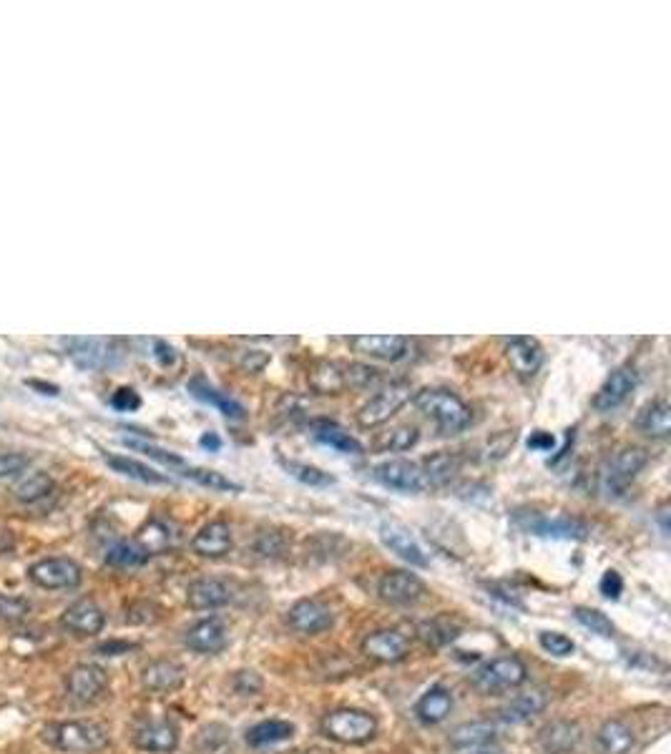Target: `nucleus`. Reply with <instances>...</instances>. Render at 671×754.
<instances>
[{"instance_id": "obj_1", "label": "nucleus", "mask_w": 671, "mask_h": 754, "mask_svg": "<svg viewBox=\"0 0 671 754\" xmlns=\"http://www.w3.org/2000/svg\"><path fill=\"white\" fill-rule=\"evenodd\" d=\"M382 380V372L372 365L347 360H320L310 370V388L317 395H342L347 390H365Z\"/></svg>"}, {"instance_id": "obj_2", "label": "nucleus", "mask_w": 671, "mask_h": 754, "mask_svg": "<svg viewBox=\"0 0 671 754\" xmlns=\"http://www.w3.org/2000/svg\"><path fill=\"white\" fill-rule=\"evenodd\" d=\"M415 408L433 420L440 435H458L473 423V413L455 393L445 388H425L415 393Z\"/></svg>"}, {"instance_id": "obj_3", "label": "nucleus", "mask_w": 671, "mask_h": 754, "mask_svg": "<svg viewBox=\"0 0 671 754\" xmlns=\"http://www.w3.org/2000/svg\"><path fill=\"white\" fill-rule=\"evenodd\" d=\"M43 742L51 744L58 752L68 754H91L101 752L109 744L106 727L86 719H73V722H51L43 727Z\"/></svg>"}, {"instance_id": "obj_4", "label": "nucleus", "mask_w": 671, "mask_h": 754, "mask_svg": "<svg viewBox=\"0 0 671 754\" xmlns=\"http://www.w3.org/2000/svg\"><path fill=\"white\" fill-rule=\"evenodd\" d=\"M513 523L528 536L558 538V541H584L589 536V526L576 516L566 513H543L536 508H518L513 511Z\"/></svg>"}, {"instance_id": "obj_5", "label": "nucleus", "mask_w": 671, "mask_h": 754, "mask_svg": "<svg viewBox=\"0 0 671 754\" xmlns=\"http://www.w3.org/2000/svg\"><path fill=\"white\" fill-rule=\"evenodd\" d=\"M322 734L337 744H367L377 734V719L365 709L342 707L325 714L320 722Z\"/></svg>"}, {"instance_id": "obj_6", "label": "nucleus", "mask_w": 671, "mask_h": 754, "mask_svg": "<svg viewBox=\"0 0 671 754\" xmlns=\"http://www.w3.org/2000/svg\"><path fill=\"white\" fill-rule=\"evenodd\" d=\"M528 679L526 664L518 659V656H496L491 662H486L483 667H478L470 677V684L481 694H501L511 692V689L523 687Z\"/></svg>"}, {"instance_id": "obj_7", "label": "nucleus", "mask_w": 671, "mask_h": 754, "mask_svg": "<svg viewBox=\"0 0 671 754\" xmlns=\"http://www.w3.org/2000/svg\"><path fill=\"white\" fill-rule=\"evenodd\" d=\"M649 463V453L639 445H626V448L616 450L614 458L601 470V488L609 496H621L629 488V483L639 476L641 470Z\"/></svg>"}, {"instance_id": "obj_8", "label": "nucleus", "mask_w": 671, "mask_h": 754, "mask_svg": "<svg viewBox=\"0 0 671 754\" xmlns=\"http://www.w3.org/2000/svg\"><path fill=\"white\" fill-rule=\"evenodd\" d=\"M28 579L33 586L46 591H68L78 589L83 581V571L73 558L51 556L28 566Z\"/></svg>"}, {"instance_id": "obj_9", "label": "nucleus", "mask_w": 671, "mask_h": 754, "mask_svg": "<svg viewBox=\"0 0 671 754\" xmlns=\"http://www.w3.org/2000/svg\"><path fill=\"white\" fill-rule=\"evenodd\" d=\"M410 398H413V388H410L408 383H403V380L390 383L388 388H382L380 393L372 395V398L357 410V423H360L362 428L385 425Z\"/></svg>"}, {"instance_id": "obj_10", "label": "nucleus", "mask_w": 671, "mask_h": 754, "mask_svg": "<svg viewBox=\"0 0 671 754\" xmlns=\"http://www.w3.org/2000/svg\"><path fill=\"white\" fill-rule=\"evenodd\" d=\"M372 478H375L380 486L400 493H423L425 488H428V481H425L420 463H413V460L405 458H390L377 463L375 468H372Z\"/></svg>"}, {"instance_id": "obj_11", "label": "nucleus", "mask_w": 671, "mask_h": 754, "mask_svg": "<svg viewBox=\"0 0 671 754\" xmlns=\"http://www.w3.org/2000/svg\"><path fill=\"white\" fill-rule=\"evenodd\" d=\"M66 347L71 360L86 370H104L119 362V347L109 337H73Z\"/></svg>"}, {"instance_id": "obj_12", "label": "nucleus", "mask_w": 671, "mask_h": 754, "mask_svg": "<svg viewBox=\"0 0 671 754\" xmlns=\"http://www.w3.org/2000/svg\"><path fill=\"white\" fill-rule=\"evenodd\" d=\"M109 687V674L99 664H76L66 674V694L76 704H93Z\"/></svg>"}, {"instance_id": "obj_13", "label": "nucleus", "mask_w": 671, "mask_h": 754, "mask_svg": "<svg viewBox=\"0 0 671 754\" xmlns=\"http://www.w3.org/2000/svg\"><path fill=\"white\" fill-rule=\"evenodd\" d=\"M636 383H639V377H636L634 367H616V370L606 377L604 385L596 390L591 405H594L596 413H611V410L621 408V405L629 400V395L636 390Z\"/></svg>"}, {"instance_id": "obj_14", "label": "nucleus", "mask_w": 671, "mask_h": 754, "mask_svg": "<svg viewBox=\"0 0 671 754\" xmlns=\"http://www.w3.org/2000/svg\"><path fill=\"white\" fill-rule=\"evenodd\" d=\"M362 654L372 662L398 664L410 654V641L398 629H377L362 639Z\"/></svg>"}, {"instance_id": "obj_15", "label": "nucleus", "mask_w": 671, "mask_h": 754, "mask_svg": "<svg viewBox=\"0 0 671 754\" xmlns=\"http://www.w3.org/2000/svg\"><path fill=\"white\" fill-rule=\"evenodd\" d=\"M377 596L390 606H410L425 596V584L410 571H388L377 581Z\"/></svg>"}, {"instance_id": "obj_16", "label": "nucleus", "mask_w": 671, "mask_h": 754, "mask_svg": "<svg viewBox=\"0 0 671 754\" xmlns=\"http://www.w3.org/2000/svg\"><path fill=\"white\" fill-rule=\"evenodd\" d=\"M61 626L73 636H99L106 626V614L96 601L81 599L63 611Z\"/></svg>"}, {"instance_id": "obj_17", "label": "nucleus", "mask_w": 671, "mask_h": 754, "mask_svg": "<svg viewBox=\"0 0 671 754\" xmlns=\"http://www.w3.org/2000/svg\"><path fill=\"white\" fill-rule=\"evenodd\" d=\"M287 624L292 631L305 636H317L322 631L332 629L335 619H332V611L325 604H320L317 599H302L287 611Z\"/></svg>"}, {"instance_id": "obj_18", "label": "nucleus", "mask_w": 671, "mask_h": 754, "mask_svg": "<svg viewBox=\"0 0 671 754\" xmlns=\"http://www.w3.org/2000/svg\"><path fill=\"white\" fill-rule=\"evenodd\" d=\"M380 541L385 543V548L395 553L398 558H403L410 566H418V569H428V553L423 551V546L418 543V538L408 531L400 523H382L380 526Z\"/></svg>"}, {"instance_id": "obj_19", "label": "nucleus", "mask_w": 671, "mask_h": 754, "mask_svg": "<svg viewBox=\"0 0 671 754\" xmlns=\"http://www.w3.org/2000/svg\"><path fill=\"white\" fill-rule=\"evenodd\" d=\"M352 350L360 355L375 357V360L398 362L405 360L410 352V340L400 335H357L350 340Z\"/></svg>"}, {"instance_id": "obj_20", "label": "nucleus", "mask_w": 671, "mask_h": 754, "mask_svg": "<svg viewBox=\"0 0 671 754\" xmlns=\"http://www.w3.org/2000/svg\"><path fill=\"white\" fill-rule=\"evenodd\" d=\"M227 641V626L217 616L197 621L184 634V644L197 654H219V651L227 649Z\"/></svg>"}, {"instance_id": "obj_21", "label": "nucleus", "mask_w": 671, "mask_h": 754, "mask_svg": "<svg viewBox=\"0 0 671 754\" xmlns=\"http://www.w3.org/2000/svg\"><path fill=\"white\" fill-rule=\"evenodd\" d=\"M184 679L186 674L181 664L171 662V659H156L141 672V687L149 694H159L161 697V694H171L184 687Z\"/></svg>"}, {"instance_id": "obj_22", "label": "nucleus", "mask_w": 671, "mask_h": 754, "mask_svg": "<svg viewBox=\"0 0 671 754\" xmlns=\"http://www.w3.org/2000/svg\"><path fill=\"white\" fill-rule=\"evenodd\" d=\"M232 599V591L224 584L222 579H214V576H202V579L191 581L189 589H186V604L194 611H212L222 609Z\"/></svg>"}, {"instance_id": "obj_23", "label": "nucleus", "mask_w": 671, "mask_h": 754, "mask_svg": "<svg viewBox=\"0 0 671 754\" xmlns=\"http://www.w3.org/2000/svg\"><path fill=\"white\" fill-rule=\"evenodd\" d=\"M134 744L141 752L169 754L179 747V729L171 722H146L136 727Z\"/></svg>"}, {"instance_id": "obj_24", "label": "nucleus", "mask_w": 671, "mask_h": 754, "mask_svg": "<svg viewBox=\"0 0 671 754\" xmlns=\"http://www.w3.org/2000/svg\"><path fill=\"white\" fill-rule=\"evenodd\" d=\"M232 528L224 521H212L191 538V551L202 558H222L232 551Z\"/></svg>"}, {"instance_id": "obj_25", "label": "nucleus", "mask_w": 671, "mask_h": 754, "mask_svg": "<svg viewBox=\"0 0 671 754\" xmlns=\"http://www.w3.org/2000/svg\"><path fill=\"white\" fill-rule=\"evenodd\" d=\"M310 435L320 445H325V448L335 450V453H342V455H362L360 440H357L355 435L347 433V430L342 428L340 423H335V420H327V418L312 420V423H310Z\"/></svg>"}, {"instance_id": "obj_26", "label": "nucleus", "mask_w": 671, "mask_h": 754, "mask_svg": "<svg viewBox=\"0 0 671 754\" xmlns=\"http://www.w3.org/2000/svg\"><path fill=\"white\" fill-rule=\"evenodd\" d=\"M506 357L518 375L531 377L541 370L543 347L536 337H511L506 340Z\"/></svg>"}, {"instance_id": "obj_27", "label": "nucleus", "mask_w": 671, "mask_h": 754, "mask_svg": "<svg viewBox=\"0 0 671 754\" xmlns=\"http://www.w3.org/2000/svg\"><path fill=\"white\" fill-rule=\"evenodd\" d=\"M546 709V694L541 689H526V692H518L498 709V719L508 724H523L528 719L538 717V714Z\"/></svg>"}, {"instance_id": "obj_28", "label": "nucleus", "mask_w": 671, "mask_h": 754, "mask_svg": "<svg viewBox=\"0 0 671 754\" xmlns=\"http://www.w3.org/2000/svg\"><path fill=\"white\" fill-rule=\"evenodd\" d=\"M634 425L641 435H646V438H654V440L669 438V433H671L669 400L656 398V400H651V403H646L644 408L639 410V415H636Z\"/></svg>"}, {"instance_id": "obj_29", "label": "nucleus", "mask_w": 671, "mask_h": 754, "mask_svg": "<svg viewBox=\"0 0 671 754\" xmlns=\"http://www.w3.org/2000/svg\"><path fill=\"white\" fill-rule=\"evenodd\" d=\"M543 754H571L581 742V727L576 722H551L538 734Z\"/></svg>"}, {"instance_id": "obj_30", "label": "nucleus", "mask_w": 671, "mask_h": 754, "mask_svg": "<svg viewBox=\"0 0 671 754\" xmlns=\"http://www.w3.org/2000/svg\"><path fill=\"white\" fill-rule=\"evenodd\" d=\"M189 393L194 395L197 400H202V403L217 408L219 413L224 415V418L242 420L244 413H247L239 400H234L229 393H222V390H217L212 383H207V380H204V377H199V375L191 377V380H189Z\"/></svg>"}, {"instance_id": "obj_31", "label": "nucleus", "mask_w": 671, "mask_h": 754, "mask_svg": "<svg viewBox=\"0 0 671 754\" xmlns=\"http://www.w3.org/2000/svg\"><path fill=\"white\" fill-rule=\"evenodd\" d=\"M136 543L146 551V556H154V553L169 551L176 543V531L169 521L164 518H149L144 526L136 533Z\"/></svg>"}, {"instance_id": "obj_32", "label": "nucleus", "mask_w": 671, "mask_h": 754, "mask_svg": "<svg viewBox=\"0 0 671 754\" xmlns=\"http://www.w3.org/2000/svg\"><path fill=\"white\" fill-rule=\"evenodd\" d=\"M450 709H453V694L445 687H430L423 697L415 704V714L423 724H440L448 719Z\"/></svg>"}, {"instance_id": "obj_33", "label": "nucleus", "mask_w": 671, "mask_h": 754, "mask_svg": "<svg viewBox=\"0 0 671 754\" xmlns=\"http://www.w3.org/2000/svg\"><path fill=\"white\" fill-rule=\"evenodd\" d=\"M596 742L604 754H629L634 747V732L621 719H609L596 732Z\"/></svg>"}, {"instance_id": "obj_34", "label": "nucleus", "mask_w": 671, "mask_h": 754, "mask_svg": "<svg viewBox=\"0 0 671 754\" xmlns=\"http://www.w3.org/2000/svg\"><path fill=\"white\" fill-rule=\"evenodd\" d=\"M106 463H109V468H114L116 473H121V476L131 478V481L146 483V486H166V483H171L164 473L149 468V465H144L141 460L129 458V455H106Z\"/></svg>"}, {"instance_id": "obj_35", "label": "nucleus", "mask_w": 671, "mask_h": 754, "mask_svg": "<svg viewBox=\"0 0 671 754\" xmlns=\"http://www.w3.org/2000/svg\"><path fill=\"white\" fill-rule=\"evenodd\" d=\"M420 468H423V476L425 481H428V488H440L445 486V483H450L455 478V473L460 470V458L455 453H445V450H440V453H433L428 455V458L420 463Z\"/></svg>"}, {"instance_id": "obj_36", "label": "nucleus", "mask_w": 671, "mask_h": 754, "mask_svg": "<svg viewBox=\"0 0 671 754\" xmlns=\"http://www.w3.org/2000/svg\"><path fill=\"white\" fill-rule=\"evenodd\" d=\"M450 744L455 749H478L496 739V724L493 722H465L450 732Z\"/></svg>"}, {"instance_id": "obj_37", "label": "nucleus", "mask_w": 671, "mask_h": 754, "mask_svg": "<svg viewBox=\"0 0 671 754\" xmlns=\"http://www.w3.org/2000/svg\"><path fill=\"white\" fill-rule=\"evenodd\" d=\"M460 634V624L448 614H440L435 619L423 621L418 626V636L423 639L425 646H433V649H440V646H448L450 641L458 639Z\"/></svg>"}, {"instance_id": "obj_38", "label": "nucleus", "mask_w": 671, "mask_h": 754, "mask_svg": "<svg viewBox=\"0 0 671 754\" xmlns=\"http://www.w3.org/2000/svg\"><path fill=\"white\" fill-rule=\"evenodd\" d=\"M295 734V724L284 722V719H267V722L254 724L247 732L249 747H267V744L287 742Z\"/></svg>"}, {"instance_id": "obj_39", "label": "nucleus", "mask_w": 671, "mask_h": 754, "mask_svg": "<svg viewBox=\"0 0 671 754\" xmlns=\"http://www.w3.org/2000/svg\"><path fill=\"white\" fill-rule=\"evenodd\" d=\"M53 491H56V481L48 476L46 470H38V473H31V476L23 478L13 493H16V501L31 506V503H38L51 496Z\"/></svg>"}, {"instance_id": "obj_40", "label": "nucleus", "mask_w": 671, "mask_h": 754, "mask_svg": "<svg viewBox=\"0 0 671 754\" xmlns=\"http://www.w3.org/2000/svg\"><path fill=\"white\" fill-rule=\"evenodd\" d=\"M146 561L149 556L136 541H119L106 551V563L114 569H136V566H144Z\"/></svg>"}, {"instance_id": "obj_41", "label": "nucleus", "mask_w": 671, "mask_h": 754, "mask_svg": "<svg viewBox=\"0 0 671 754\" xmlns=\"http://www.w3.org/2000/svg\"><path fill=\"white\" fill-rule=\"evenodd\" d=\"M179 473L184 478H189V481L197 483V486L209 488V491H229V493H239V491H242V486H239V483H234L232 478L222 476V473H217V470L194 468V465H184V468H181Z\"/></svg>"}, {"instance_id": "obj_42", "label": "nucleus", "mask_w": 671, "mask_h": 754, "mask_svg": "<svg viewBox=\"0 0 671 754\" xmlns=\"http://www.w3.org/2000/svg\"><path fill=\"white\" fill-rule=\"evenodd\" d=\"M282 468L287 470L295 481L305 483V486H312V488L335 486V478H332L330 473H325L322 468H317V465L300 463V460H282Z\"/></svg>"}, {"instance_id": "obj_43", "label": "nucleus", "mask_w": 671, "mask_h": 754, "mask_svg": "<svg viewBox=\"0 0 671 754\" xmlns=\"http://www.w3.org/2000/svg\"><path fill=\"white\" fill-rule=\"evenodd\" d=\"M573 616H576V621H579L581 626H586L591 634H599V636H604V639H611V636H614L616 626H614V621L604 614V611L589 609V606H576V609H573Z\"/></svg>"}, {"instance_id": "obj_44", "label": "nucleus", "mask_w": 671, "mask_h": 754, "mask_svg": "<svg viewBox=\"0 0 671 754\" xmlns=\"http://www.w3.org/2000/svg\"><path fill=\"white\" fill-rule=\"evenodd\" d=\"M418 440L420 433L415 425H400V428H393L380 440V448L390 450V453H405V450H410L413 445H418Z\"/></svg>"}, {"instance_id": "obj_45", "label": "nucleus", "mask_w": 671, "mask_h": 754, "mask_svg": "<svg viewBox=\"0 0 671 754\" xmlns=\"http://www.w3.org/2000/svg\"><path fill=\"white\" fill-rule=\"evenodd\" d=\"M124 443L129 445V448L139 450V453H146V455H149V458L159 460V463H164L166 468L181 470V468H184V465H186V460H184V458H179V455H176V453H169V450L159 448V445L146 443V440H131V438H124Z\"/></svg>"}, {"instance_id": "obj_46", "label": "nucleus", "mask_w": 671, "mask_h": 754, "mask_svg": "<svg viewBox=\"0 0 671 754\" xmlns=\"http://www.w3.org/2000/svg\"><path fill=\"white\" fill-rule=\"evenodd\" d=\"M31 468V455L18 450H0V481L16 478Z\"/></svg>"}, {"instance_id": "obj_47", "label": "nucleus", "mask_w": 671, "mask_h": 754, "mask_svg": "<svg viewBox=\"0 0 671 754\" xmlns=\"http://www.w3.org/2000/svg\"><path fill=\"white\" fill-rule=\"evenodd\" d=\"M538 644H541L543 651H548L551 656H558V659L571 656L573 649H576L573 641L566 634H561V631H541L538 634Z\"/></svg>"}, {"instance_id": "obj_48", "label": "nucleus", "mask_w": 671, "mask_h": 754, "mask_svg": "<svg viewBox=\"0 0 671 754\" xmlns=\"http://www.w3.org/2000/svg\"><path fill=\"white\" fill-rule=\"evenodd\" d=\"M31 614V604L21 596L0 594V621H23Z\"/></svg>"}, {"instance_id": "obj_49", "label": "nucleus", "mask_w": 671, "mask_h": 754, "mask_svg": "<svg viewBox=\"0 0 671 754\" xmlns=\"http://www.w3.org/2000/svg\"><path fill=\"white\" fill-rule=\"evenodd\" d=\"M257 551L267 558L282 556L287 551V536L279 531H262L257 538Z\"/></svg>"}, {"instance_id": "obj_50", "label": "nucleus", "mask_w": 671, "mask_h": 754, "mask_svg": "<svg viewBox=\"0 0 671 754\" xmlns=\"http://www.w3.org/2000/svg\"><path fill=\"white\" fill-rule=\"evenodd\" d=\"M111 408L119 413H134L141 408V395L134 388H119L111 395Z\"/></svg>"}, {"instance_id": "obj_51", "label": "nucleus", "mask_w": 671, "mask_h": 754, "mask_svg": "<svg viewBox=\"0 0 671 754\" xmlns=\"http://www.w3.org/2000/svg\"><path fill=\"white\" fill-rule=\"evenodd\" d=\"M599 591L606 596V599L616 601L621 594H624V579H621L619 571L609 569L599 581Z\"/></svg>"}, {"instance_id": "obj_52", "label": "nucleus", "mask_w": 671, "mask_h": 754, "mask_svg": "<svg viewBox=\"0 0 671 754\" xmlns=\"http://www.w3.org/2000/svg\"><path fill=\"white\" fill-rule=\"evenodd\" d=\"M234 689L239 694H257L262 689V679L257 672H237L234 677Z\"/></svg>"}, {"instance_id": "obj_53", "label": "nucleus", "mask_w": 671, "mask_h": 754, "mask_svg": "<svg viewBox=\"0 0 671 754\" xmlns=\"http://www.w3.org/2000/svg\"><path fill=\"white\" fill-rule=\"evenodd\" d=\"M528 450H541V453H551L553 448H556V438H553L551 433H546V430H536V433H531V438H528Z\"/></svg>"}, {"instance_id": "obj_54", "label": "nucleus", "mask_w": 671, "mask_h": 754, "mask_svg": "<svg viewBox=\"0 0 671 754\" xmlns=\"http://www.w3.org/2000/svg\"><path fill=\"white\" fill-rule=\"evenodd\" d=\"M134 649V644H126V641H106V644L96 646V654L101 656H119L126 654V651Z\"/></svg>"}, {"instance_id": "obj_55", "label": "nucleus", "mask_w": 671, "mask_h": 754, "mask_svg": "<svg viewBox=\"0 0 671 754\" xmlns=\"http://www.w3.org/2000/svg\"><path fill=\"white\" fill-rule=\"evenodd\" d=\"M154 350H156V360H159L164 367L174 365L176 362V350L171 345H166V342H156Z\"/></svg>"}, {"instance_id": "obj_56", "label": "nucleus", "mask_w": 671, "mask_h": 754, "mask_svg": "<svg viewBox=\"0 0 671 754\" xmlns=\"http://www.w3.org/2000/svg\"><path fill=\"white\" fill-rule=\"evenodd\" d=\"M199 445H202L204 450H212V453H217V450L222 448V438H219L217 433H204L202 440H199Z\"/></svg>"}]
</instances>
